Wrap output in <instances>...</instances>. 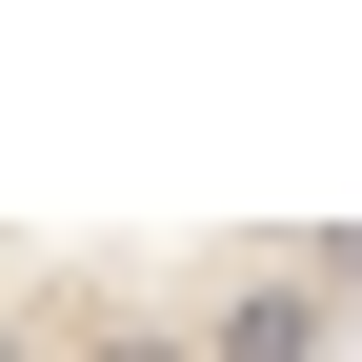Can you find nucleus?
Here are the masks:
<instances>
[{"label":"nucleus","instance_id":"2","mask_svg":"<svg viewBox=\"0 0 362 362\" xmlns=\"http://www.w3.org/2000/svg\"><path fill=\"white\" fill-rule=\"evenodd\" d=\"M81 362H181V342H161V322H81Z\"/></svg>","mask_w":362,"mask_h":362},{"label":"nucleus","instance_id":"1","mask_svg":"<svg viewBox=\"0 0 362 362\" xmlns=\"http://www.w3.org/2000/svg\"><path fill=\"white\" fill-rule=\"evenodd\" d=\"M181 362H342V322H322V282H221L181 322Z\"/></svg>","mask_w":362,"mask_h":362}]
</instances>
